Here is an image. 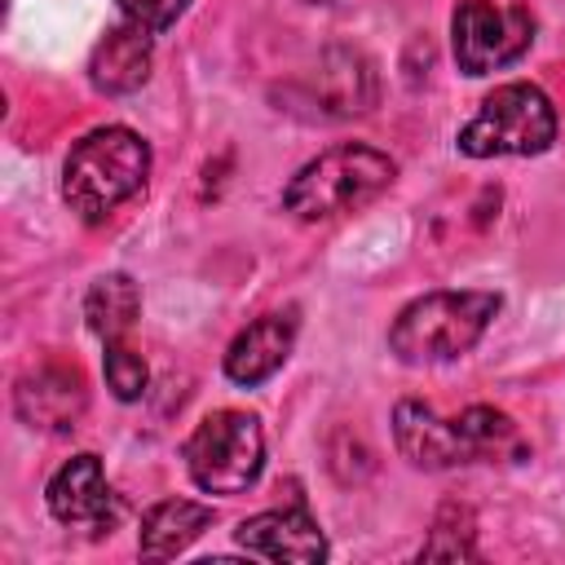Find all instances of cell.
<instances>
[{"label": "cell", "mask_w": 565, "mask_h": 565, "mask_svg": "<svg viewBox=\"0 0 565 565\" xmlns=\"http://www.w3.org/2000/svg\"><path fill=\"white\" fill-rule=\"evenodd\" d=\"M393 441L406 463L424 472H441L508 455L516 446V424L494 406H468L463 415L441 419L428 402L402 397L393 406Z\"/></svg>", "instance_id": "6da1fadb"}, {"label": "cell", "mask_w": 565, "mask_h": 565, "mask_svg": "<svg viewBox=\"0 0 565 565\" xmlns=\"http://www.w3.org/2000/svg\"><path fill=\"white\" fill-rule=\"evenodd\" d=\"M146 177H150V146L132 128L106 124L71 146L62 163V199L79 221L97 225L124 203H132L146 190Z\"/></svg>", "instance_id": "7a4b0ae2"}, {"label": "cell", "mask_w": 565, "mask_h": 565, "mask_svg": "<svg viewBox=\"0 0 565 565\" xmlns=\"http://www.w3.org/2000/svg\"><path fill=\"white\" fill-rule=\"evenodd\" d=\"M397 177V163L362 141H340L309 159L282 190V207L296 221H331L380 199Z\"/></svg>", "instance_id": "3957f363"}, {"label": "cell", "mask_w": 565, "mask_h": 565, "mask_svg": "<svg viewBox=\"0 0 565 565\" xmlns=\"http://www.w3.org/2000/svg\"><path fill=\"white\" fill-rule=\"evenodd\" d=\"M499 305V291H428L393 318L388 349L411 366L455 362L486 335Z\"/></svg>", "instance_id": "277c9868"}, {"label": "cell", "mask_w": 565, "mask_h": 565, "mask_svg": "<svg viewBox=\"0 0 565 565\" xmlns=\"http://www.w3.org/2000/svg\"><path fill=\"white\" fill-rule=\"evenodd\" d=\"M455 141L468 159L543 154L556 141V106L539 84H525V79L499 84L481 102V110L459 128Z\"/></svg>", "instance_id": "5b68a950"}, {"label": "cell", "mask_w": 565, "mask_h": 565, "mask_svg": "<svg viewBox=\"0 0 565 565\" xmlns=\"http://www.w3.org/2000/svg\"><path fill=\"white\" fill-rule=\"evenodd\" d=\"M185 472L207 494H238L260 477L265 433L247 411H216L185 437Z\"/></svg>", "instance_id": "8992f818"}, {"label": "cell", "mask_w": 565, "mask_h": 565, "mask_svg": "<svg viewBox=\"0 0 565 565\" xmlns=\"http://www.w3.org/2000/svg\"><path fill=\"white\" fill-rule=\"evenodd\" d=\"M534 44V13L525 4L459 0L450 13V49L463 75H490L521 62Z\"/></svg>", "instance_id": "52a82bcc"}, {"label": "cell", "mask_w": 565, "mask_h": 565, "mask_svg": "<svg viewBox=\"0 0 565 565\" xmlns=\"http://www.w3.org/2000/svg\"><path fill=\"white\" fill-rule=\"evenodd\" d=\"M44 503L62 525H79V530H110L119 521V494L106 481V468L97 455H75L66 459L49 486H44Z\"/></svg>", "instance_id": "ba28073f"}, {"label": "cell", "mask_w": 565, "mask_h": 565, "mask_svg": "<svg viewBox=\"0 0 565 565\" xmlns=\"http://www.w3.org/2000/svg\"><path fill=\"white\" fill-rule=\"evenodd\" d=\"M238 547L265 561H296V565H318L327 561V539L318 521L305 508H274L234 530Z\"/></svg>", "instance_id": "9c48e42d"}, {"label": "cell", "mask_w": 565, "mask_h": 565, "mask_svg": "<svg viewBox=\"0 0 565 565\" xmlns=\"http://www.w3.org/2000/svg\"><path fill=\"white\" fill-rule=\"evenodd\" d=\"M291 344H296V313H260L256 322H247L230 349H225V375L243 388H256L265 384L287 358H291Z\"/></svg>", "instance_id": "30bf717a"}, {"label": "cell", "mask_w": 565, "mask_h": 565, "mask_svg": "<svg viewBox=\"0 0 565 565\" xmlns=\"http://www.w3.org/2000/svg\"><path fill=\"white\" fill-rule=\"evenodd\" d=\"M13 406L18 415L31 424V428H49V433H66L75 428L79 411H84V380L75 366H40L31 375L18 380V393H13Z\"/></svg>", "instance_id": "8fae6325"}, {"label": "cell", "mask_w": 565, "mask_h": 565, "mask_svg": "<svg viewBox=\"0 0 565 565\" xmlns=\"http://www.w3.org/2000/svg\"><path fill=\"white\" fill-rule=\"evenodd\" d=\"M88 79L97 93L106 97H124V93H137L146 79H150V31L137 26V22H115L93 57H88Z\"/></svg>", "instance_id": "7c38bea8"}, {"label": "cell", "mask_w": 565, "mask_h": 565, "mask_svg": "<svg viewBox=\"0 0 565 565\" xmlns=\"http://www.w3.org/2000/svg\"><path fill=\"white\" fill-rule=\"evenodd\" d=\"M207 525H212V508H207V503H194V499H159V503L141 516L137 552H141V561H172V556H181Z\"/></svg>", "instance_id": "4fadbf2b"}, {"label": "cell", "mask_w": 565, "mask_h": 565, "mask_svg": "<svg viewBox=\"0 0 565 565\" xmlns=\"http://www.w3.org/2000/svg\"><path fill=\"white\" fill-rule=\"evenodd\" d=\"M318 88L331 115H366L375 106V75L371 62L353 49H331L318 71Z\"/></svg>", "instance_id": "5bb4252c"}, {"label": "cell", "mask_w": 565, "mask_h": 565, "mask_svg": "<svg viewBox=\"0 0 565 565\" xmlns=\"http://www.w3.org/2000/svg\"><path fill=\"white\" fill-rule=\"evenodd\" d=\"M137 313H141V291L128 274H102L88 296H84V318H88V331L110 344V340H128V331L137 327Z\"/></svg>", "instance_id": "9a60e30c"}, {"label": "cell", "mask_w": 565, "mask_h": 565, "mask_svg": "<svg viewBox=\"0 0 565 565\" xmlns=\"http://www.w3.org/2000/svg\"><path fill=\"white\" fill-rule=\"evenodd\" d=\"M102 371H106V388L119 397V402H137L146 393V358L128 344V340H110L106 353H102Z\"/></svg>", "instance_id": "2e32d148"}, {"label": "cell", "mask_w": 565, "mask_h": 565, "mask_svg": "<svg viewBox=\"0 0 565 565\" xmlns=\"http://www.w3.org/2000/svg\"><path fill=\"white\" fill-rule=\"evenodd\" d=\"M185 4L190 0H119V13L128 22H137V26H146L150 35H159L185 13Z\"/></svg>", "instance_id": "e0dca14e"}, {"label": "cell", "mask_w": 565, "mask_h": 565, "mask_svg": "<svg viewBox=\"0 0 565 565\" xmlns=\"http://www.w3.org/2000/svg\"><path fill=\"white\" fill-rule=\"evenodd\" d=\"M419 556H441V561H459V556H477V547H472V521L463 525V530H450L446 525V516L437 521V530L428 534V543L419 547Z\"/></svg>", "instance_id": "ac0fdd59"}, {"label": "cell", "mask_w": 565, "mask_h": 565, "mask_svg": "<svg viewBox=\"0 0 565 565\" xmlns=\"http://www.w3.org/2000/svg\"><path fill=\"white\" fill-rule=\"evenodd\" d=\"M309 4H331V0H309Z\"/></svg>", "instance_id": "d6986e66"}]
</instances>
